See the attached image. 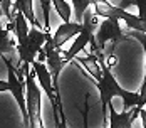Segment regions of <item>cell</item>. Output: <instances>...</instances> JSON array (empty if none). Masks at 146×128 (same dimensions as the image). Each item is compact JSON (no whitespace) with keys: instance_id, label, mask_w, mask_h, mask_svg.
<instances>
[{"instance_id":"6da1fadb","label":"cell","mask_w":146,"mask_h":128,"mask_svg":"<svg viewBox=\"0 0 146 128\" xmlns=\"http://www.w3.org/2000/svg\"><path fill=\"white\" fill-rule=\"evenodd\" d=\"M98 61H99V66H101V78L96 81L98 83V89L101 93V115L102 120L108 121L106 118V110H108V105L111 103V100L117 96L123 100V105H124V110H131L133 106H138L139 105V94H134V93H129L126 89H123L121 86L117 84V81L114 79V76L111 74V68L108 66L106 62V56L104 54H99Z\"/></svg>"},{"instance_id":"7a4b0ae2","label":"cell","mask_w":146,"mask_h":128,"mask_svg":"<svg viewBox=\"0 0 146 128\" xmlns=\"http://www.w3.org/2000/svg\"><path fill=\"white\" fill-rule=\"evenodd\" d=\"M49 30L40 27H32L27 34V37L20 42H17V56H19V61L22 62L20 66V71L25 76V72L30 69L32 62L37 59V54L40 52L42 46L45 44L47 37H49Z\"/></svg>"},{"instance_id":"3957f363","label":"cell","mask_w":146,"mask_h":128,"mask_svg":"<svg viewBox=\"0 0 146 128\" xmlns=\"http://www.w3.org/2000/svg\"><path fill=\"white\" fill-rule=\"evenodd\" d=\"M98 25H99L98 14H96L94 7L91 5V7L86 9V12L82 15V30L76 36V41L72 42V46H71L67 51H62V56H64V59H66L67 62L72 61V59H76L81 51L86 49L88 44H91L94 41V32H96Z\"/></svg>"},{"instance_id":"277c9868","label":"cell","mask_w":146,"mask_h":128,"mask_svg":"<svg viewBox=\"0 0 146 128\" xmlns=\"http://www.w3.org/2000/svg\"><path fill=\"white\" fill-rule=\"evenodd\" d=\"M3 62L7 64L9 72V81H0V91H10L14 94L15 101L20 106V111L24 116V125L29 127V116H27V103H25V76L20 69H15L12 61L9 57H2Z\"/></svg>"},{"instance_id":"5b68a950","label":"cell","mask_w":146,"mask_h":128,"mask_svg":"<svg viewBox=\"0 0 146 128\" xmlns=\"http://www.w3.org/2000/svg\"><path fill=\"white\" fill-rule=\"evenodd\" d=\"M119 22H121L119 19H113V17H104V20L99 22L94 32V41L91 42V47H92L91 54L94 56L104 54V47L108 42L117 44L124 39V32Z\"/></svg>"},{"instance_id":"8992f818","label":"cell","mask_w":146,"mask_h":128,"mask_svg":"<svg viewBox=\"0 0 146 128\" xmlns=\"http://www.w3.org/2000/svg\"><path fill=\"white\" fill-rule=\"evenodd\" d=\"M25 103H27V116H29V127L40 128L44 127L40 118V106H42V96H40V84L37 81V76L34 69L25 72Z\"/></svg>"},{"instance_id":"52a82bcc","label":"cell","mask_w":146,"mask_h":128,"mask_svg":"<svg viewBox=\"0 0 146 128\" xmlns=\"http://www.w3.org/2000/svg\"><path fill=\"white\" fill-rule=\"evenodd\" d=\"M34 66V71H35V76H37V81L40 88L45 91L49 101L52 103V108H54V116H56V125L57 127H66V118H64V113H62V106H60V98H59V93L56 89V86L52 83V76L47 69V64L44 61H34L32 62Z\"/></svg>"},{"instance_id":"ba28073f","label":"cell","mask_w":146,"mask_h":128,"mask_svg":"<svg viewBox=\"0 0 146 128\" xmlns=\"http://www.w3.org/2000/svg\"><path fill=\"white\" fill-rule=\"evenodd\" d=\"M12 30H14V24L0 12V56L9 59L12 56H17L15 42L10 36Z\"/></svg>"},{"instance_id":"9c48e42d","label":"cell","mask_w":146,"mask_h":128,"mask_svg":"<svg viewBox=\"0 0 146 128\" xmlns=\"http://www.w3.org/2000/svg\"><path fill=\"white\" fill-rule=\"evenodd\" d=\"M81 30H82V22H76V20L62 22V24L56 29V32L50 36V42H52L54 47L60 49L69 39H72L74 36H77Z\"/></svg>"},{"instance_id":"30bf717a","label":"cell","mask_w":146,"mask_h":128,"mask_svg":"<svg viewBox=\"0 0 146 128\" xmlns=\"http://www.w3.org/2000/svg\"><path fill=\"white\" fill-rule=\"evenodd\" d=\"M108 110L111 111V123H108V127L111 128H133V121L138 120V115H139V108L138 106H133L131 110H123L121 113L114 111V108L111 106V103L108 105Z\"/></svg>"},{"instance_id":"8fae6325","label":"cell","mask_w":146,"mask_h":128,"mask_svg":"<svg viewBox=\"0 0 146 128\" xmlns=\"http://www.w3.org/2000/svg\"><path fill=\"white\" fill-rule=\"evenodd\" d=\"M12 24H14V34H15L17 42L24 41V39L27 37L29 30H30L27 17L22 14L20 10H15V9H14V20H12Z\"/></svg>"},{"instance_id":"7c38bea8","label":"cell","mask_w":146,"mask_h":128,"mask_svg":"<svg viewBox=\"0 0 146 128\" xmlns=\"http://www.w3.org/2000/svg\"><path fill=\"white\" fill-rule=\"evenodd\" d=\"M14 9L15 10H20L22 14L27 17V20H29V24L32 25V27H42V25L37 22L35 15H34L32 0H14Z\"/></svg>"},{"instance_id":"4fadbf2b","label":"cell","mask_w":146,"mask_h":128,"mask_svg":"<svg viewBox=\"0 0 146 128\" xmlns=\"http://www.w3.org/2000/svg\"><path fill=\"white\" fill-rule=\"evenodd\" d=\"M54 9L57 10V14L60 15L62 22H67L71 20V15H72V5H69L66 0H50Z\"/></svg>"},{"instance_id":"5bb4252c","label":"cell","mask_w":146,"mask_h":128,"mask_svg":"<svg viewBox=\"0 0 146 128\" xmlns=\"http://www.w3.org/2000/svg\"><path fill=\"white\" fill-rule=\"evenodd\" d=\"M94 0H71V5L74 9V17H76V22H82V15L86 12V9L92 5Z\"/></svg>"},{"instance_id":"9a60e30c","label":"cell","mask_w":146,"mask_h":128,"mask_svg":"<svg viewBox=\"0 0 146 128\" xmlns=\"http://www.w3.org/2000/svg\"><path fill=\"white\" fill-rule=\"evenodd\" d=\"M129 36H134V37L141 42L143 51H145V57H146V34H145V32H138V30H131V32H129ZM145 66H146V61H145ZM145 74H146V72H145Z\"/></svg>"}]
</instances>
